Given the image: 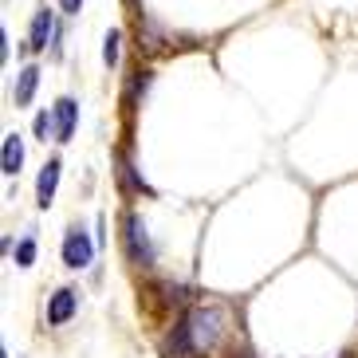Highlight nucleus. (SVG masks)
<instances>
[{
  "label": "nucleus",
  "instance_id": "nucleus-1",
  "mask_svg": "<svg viewBox=\"0 0 358 358\" xmlns=\"http://www.w3.org/2000/svg\"><path fill=\"white\" fill-rule=\"evenodd\" d=\"M185 323H189V331H193L197 355L213 350L224 335V311L221 307H193V311H185Z\"/></svg>",
  "mask_w": 358,
  "mask_h": 358
},
{
  "label": "nucleus",
  "instance_id": "nucleus-2",
  "mask_svg": "<svg viewBox=\"0 0 358 358\" xmlns=\"http://www.w3.org/2000/svg\"><path fill=\"white\" fill-rule=\"evenodd\" d=\"M122 248H127V260L138 268H154V244H150V232L142 224L138 213H122Z\"/></svg>",
  "mask_w": 358,
  "mask_h": 358
},
{
  "label": "nucleus",
  "instance_id": "nucleus-3",
  "mask_svg": "<svg viewBox=\"0 0 358 358\" xmlns=\"http://www.w3.org/2000/svg\"><path fill=\"white\" fill-rule=\"evenodd\" d=\"M91 260H95V241L87 236V229L71 224V229L64 232V264L71 272H79V268H87Z\"/></svg>",
  "mask_w": 358,
  "mask_h": 358
},
{
  "label": "nucleus",
  "instance_id": "nucleus-4",
  "mask_svg": "<svg viewBox=\"0 0 358 358\" xmlns=\"http://www.w3.org/2000/svg\"><path fill=\"white\" fill-rule=\"evenodd\" d=\"M162 355H166V358H197V343H193V331H189V323H185V315H181L178 327L166 335Z\"/></svg>",
  "mask_w": 358,
  "mask_h": 358
},
{
  "label": "nucleus",
  "instance_id": "nucleus-5",
  "mask_svg": "<svg viewBox=\"0 0 358 358\" xmlns=\"http://www.w3.org/2000/svg\"><path fill=\"white\" fill-rule=\"evenodd\" d=\"M75 311H79V292H75V287H59V292L48 299V323L52 327H64Z\"/></svg>",
  "mask_w": 358,
  "mask_h": 358
},
{
  "label": "nucleus",
  "instance_id": "nucleus-6",
  "mask_svg": "<svg viewBox=\"0 0 358 358\" xmlns=\"http://www.w3.org/2000/svg\"><path fill=\"white\" fill-rule=\"evenodd\" d=\"M55 36V12L40 8L32 16V28H28V52H48V40Z\"/></svg>",
  "mask_w": 358,
  "mask_h": 358
},
{
  "label": "nucleus",
  "instance_id": "nucleus-7",
  "mask_svg": "<svg viewBox=\"0 0 358 358\" xmlns=\"http://www.w3.org/2000/svg\"><path fill=\"white\" fill-rule=\"evenodd\" d=\"M59 158H52L48 162V166L40 169V178H36V205H40V209H48V205H52L55 201V189H59Z\"/></svg>",
  "mask_w": 358,
  "mask_h": 358
},
{
  "label": "nucleus",
  "instance_id": "nucleus-8",
  "mask_svg": "<svg viewBox=\"0 0 358 358\" xmlns=\"http://www.w3.org/2000/svg\"><path fill=\"white\" fill-rule=\"evenodd\" d=\"M52 115H55V142H71V134H75V118H79V103L64 95L59 103L52 106Z\"/></svg>",
  "mask_w": 358,
  "mask_h": 358
},
{
  "label": "nucleus",
  "instance_id": "nucleus-9",
  "mask_svg": "<svg viewBox=\"0 0 358 358\" xmlns=\"http://www.w3.org/2000/svg\"><path fill=\"white\" fill-rule=\"evenodd\" d=\"M36 87H40V67H36V64L20 67V75H16V87H12V103H16V106H28V103H32V95H36Z\"/></svg>",
  "mask_w": 358,
  "mask_h": 358
},
{
  "label": "nucleus",
  "instance_id": "nucleus-10",
  "mask_svg": "<svg viewBox=\"0 0 358 358\" xmlns=\"http://www.w3.org/2000/svg\"><path fill=\"white\" fill-rule=\"evenodd\" d=\"M24 166V138L20 134H4V146H0V169L8 173V178H16Z\"/></svg>",
  "mask_w": 358,
  "mask_h": 358
},
{
  "label": "nucleus",
  "instance_id": "nucleus-11",
  "mask_svg": "<svg viewBox=\"0 0 358 358\" xmlns=\"http://www.w3.org/2000/svg\"><path fill=\"white\" fill-rule=\"evenodd\" d=\"M115 173H118V181H122V185H127V189H138V193H150V185H146V181H142V178H138V173H134V166H130V162H127V154H115Z\"/></svg>",
  "mask_w": 358,
  "mask_h": 358
},
{
  "label": "nucleus",
  "instance_id": "nucleus-12",
  "mask_svg": "<svg viewBox=\"0 0 358 358\" xmlns=\"http://www.w3.org/2000/svg\"><path fill=\"white\" fill-rule=\"evenodd\" d=\"M36 264V236L28 232V236H20V244H16V268H32Z\"/></svg>",
  "mask_w": 358,
  "mask_h": 358
},
{
  "label": "nucleus",
  "instance_id": "nucleus-13",
  "mask_svg": "<svg viewBox=\"0 0 358 358\" xmlns=\"http://www.w3.org/2000/svg\"><path fill=\"white\" fill-rule=\"evenodd\" d=\"M146 87H150V71H142V67H138V71L130 75V87H127V106H134L138 95H146Z\"/></svg>",
  "mask_w": 358,
  "mask_h": 358
},
{
  "label": "nucleus",
  "instance_id": "nucleus-14",
  "mask_svg": "<svg viewBox=\"0 0 358 358\" xmlns=\"http://www.w3.org/2000/svg\"><path fill=\"white\" fill-rule=\"evenodd\" d=\"M32 134L48 142V134H55V115H48V110H40V115L32 118Z\"/></svg>",
  "mask_w": 358,
  "mask_h": 358
},
{
  "label": "nucleus",
  "instance_id": "nucleus-15",
  "mask_svg": "<svg viewBox=\"0 0 358 358\" xmlns=\"http://www.w3.org/2000/svg\"><path fill=\"white\" fill-rule=\"evenodd\" d=\"M118 43H122V36H118V32H106V40H103V64H106V67L118 64Z\"/></svg>",
  "mask_w": 358,
  "mask_h": 358
},
{
  "label": "nucleus",
  "instance_id": "nucleus-16",
  "mask_svg": "<svg viewBox=\"0 0 358 358\" xmlns=\"http://www.w3.org/2000/svg\"><path fill=\"white\" fill-rule=\"evenodd\" d=\"M59 4H64L67 16H79V8H83V0H59Z\"/></svg>",
  "mask_w": 358,
  "mask_h": 358
},
{
  "label": "nucleus",
  "instance_id": "nucleus-17",
  "mask_svg": "<svg viewBox=\"0 0 358 358\" xmlns=\"http://www.w3.org/2000/svg\"><path fill=\"white\" fill-rule=\"evenodd\" d=\"M241 358H248V355H241Z\"/></svg>",
  "mask_w": 358,
  "mask_h": 358
}]
</instances>
